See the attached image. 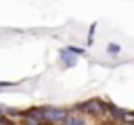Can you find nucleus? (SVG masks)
<instances>
[{
    "label": "nucleus",
    "mask_w": 134,
    "mask_h": 125,
    "mask_svg": "<svg viewBox=\"0 0 134 125\" xmlns=\"http://www.w3.org/2000/svg\"><path fill=\"white\" fill-rule=\"evenodd\" d=\"M77 108H80V110H84L86 115L94 117V119H98V117H105V102H103L100 98H90V100L82 102Z\"/></svg>",
    "instance_id": "obj_1"
},
{
    "label": "nucleus",
    "mask_w": 134,
    "mask_h": 125,
    "mask_svg": "<svg viewBox=\"0 0 134 125\" xmlns=\"http://www.w3.org/2000/svg\"><path fill=\"white\" fill-rule=\"evenodd\" d=\"M67 110L61 106H44L42 108V119L44 123H65Z\"/></svg>",
    "instance_id": "obj_2"
},
{
    "label": "nucleus",
    "mask_w": 134,
    "mask_h": 125,
    "mask_svg": "<svg viewBox=\"0 0 134 125\" xmlns=\"http://www.w3.org/2000/svg\"><path fill=\"white\" fill-rule=\"evenodd\" d=\"M105 115H109L113 121H124V123H132L134 121V115L126 108H119L115 104H107L105 102Z\"/></svg>",
    "instance_id": "obj_3"
},
{
    "label": "nucleus",
    "mask_w": 134,
    "mask_h": 125,
    "mask_svg": "<svg viewBox=\"0 0 134 125\" xmlns=\"http://www.w3.org/2000/svg\"><path fill=\"white\" fill-rule=\"evenodd\" d=\"M19 117H21L23 123H27V125H40V123H44V119H42V108H29V110L21 113Z\"/></svg>",
    "instance_id": "obj_4"
},
{
    "label": "nucleus",
    "mask_w": 134,
    "mask_h": 125,
    "mask_svg": "<svg viewBox=\"0 0 134 125\" xmlns=\"http://www.w3.org/2000/svg\"><path fill=\"white\" fill-rule=\"evenodd\" d=\"M86 123V117L84 113H80V108L75 106L73 110H67V117H65V123L63 125H84Z\"/></svg>",
    "instance_id": "obj_5"
},
{
    "label": "nucleus",
    "mask_w": 134,
    "mask_h": 125,
    "mask_svg": "<svg viewBox=\"0 0 134 125\" xmlns=\"http://www.w3.org/2000/svg\"><path fill=\"white\" fill-rule=\"evenodd\" d=\"M61 60H63L67 67H73V65H75V54L69 52L67 48H63V50H61Z\"/></svg>",
    "instance_id": "obj_6"
},
{
    "label": "nucleus",
    "mask_w": 134,
    "mask_h": 125,
    "mask_svg": "<svg viewBox=\"0 0 134 125\" xmlns=\"http://www.w3.org/2000/svg\"><path fill=\"white\" fill-rule=\"evenodd\" d=\"M0 110H4V113L10 115V117H19V115H21L17 108H8V106H4V104H0Z\"/></svg>",
    "instance_id": "obj_7"
},
{
    "label": "nucleus",
    "mask_w": 134,
    "mask_h": 125,
    "mask_svg": "<svg viewBox=\"0 0 134 125\" xmlns=\"http://www.w3.org/2000/svg\"><path fill=\"white\" fill-rule=\"evenodd\" d=\"M67 50H69V52H73L75 56H86V50H84V48H75V46H67Z\"/></svg>",
    "instance_id": "obj_8"
},
{
    "label": "nucleus",
    "mask_w": 134,
    "mask_h": 125,
    "mask_svg": "<svg viewBox=\"0 0 134 125\" xmlns=\"http://www.w3.org/2000/svg\"><path fill=\"white\" fill-rule=\"evenodd\" d=\"M119 50H121V48H119V44H109V48H107V52H109V54H119Z\"/></svg>",
    "instance_id": "obj_9"
},
{
    "label": "nucleus",
    "mask_w": 134,
    "mask_h": 125,
    "mask_svg": "<svg viewBox=\"0 0 134 125\" xmlns=\"http://www.w3.org/2000/svg\"><path fill=\"white\" fill-rule=\"evenodd\" d=\"M8 123H10V121H8V119H6V117L0 113V125H8Z\"/></svg>",
    "instance_id": "obj_10"
}]
</instances>
